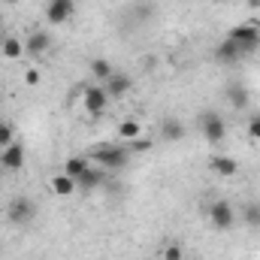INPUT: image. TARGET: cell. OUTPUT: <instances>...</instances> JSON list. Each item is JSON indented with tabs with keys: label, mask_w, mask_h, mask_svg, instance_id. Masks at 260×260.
Listing matches in <instances>:
<instances>
[{
	"label": "cell",
	"mask_w": 260,
	"mask_h": 260,
	"mask_svg": "<svg viewBox=\"0 0 260 260\" xmlns=\"http://www.w3.org/2000/svg\"><path fill=\"white\" fill-rule=\"evenodd\" d=\"M91 157L103 167V170H109V173H115V170H121L124 164L130 160V148L127 145H97V148H91Z\"/></svg>",
	"instance_id": "6da1fadb"
},
{
	"label": "cell",
	"mask_w": 260,
	"mask_h": 260,
	"mask_svg": "<svg viewBox=\"0 0 260 260\" xmlns=\"http://www.w3.org/2000/svg\"><path fill=\"white\" fill-rule=\"evenodd\" d=\"M209 224H212V230H218V233L233 230V227H236V209H233V203H230V200H215V203L209 206Z\"/></svg>",
	"instance_id": "7a4b0ae2"
},
{
	"label": "cell",
	"mask_w": 260,
	"mask_h": 260,
	"mask_svg": "<svg viewBox=\"0 0 260 260\" xmlns=\"http://www.w3.org/2000/svg\"><path fill=\"white\" fill-rule=\"evenodd\" d=\"M227 40H233L242 49V55L248 58V55H254L260 49V27L257 24H236V27L227 30Z\"/></svg>",
	"instance_id": "3957f363"
},
{
	"label": "cell",
	"mask_w": 260,
	"mask_h": 260,
	"mask_svg": "<svg viewBox=\"0 0 260 260\" xmlns=\"http://www.w3.org/2000/svg\"><path fill=\"white\" fill-rule=\"evenodd\" d=\"M200 133H203V139L209 142V145H221L224 139H227V121L218 115V112H203L200 115Z\"/></svg>",
	"instance_id": "277c9868"
},
{
	"label": "cell",
	"mask_w": 260,
	"mask_h": 260,
	"mask_svg": "<svg viewBox=\"0 0 260 260\" xmlns=\"http://www.w3.org/2000/svg\"><path fill=\"white\" fill-rule=\"evenodd\" d=\"M106 106H109V94H106L103 85H82V109H85L91 118L103 115Z\"/></svg>",
	"instance_id": "5b68a950"
},
{
	"label": "cell",
	"mask_w": 260,
	"mask_h": 260,
	"mask_svg": "<svg viewBox=\"0 0 260 260\" xmlns=\"http://www.w3.org/2000/svg\"><path fill=\"white\" fill-rule=\"evenodd\" d=\"M34 218H37V206H34V200H27V197H15V200L9 203V209H6V221L15 224V227H27Z\"/></svg>",
	"instance_id": "8992f818"
},
{
	"label": "cell",
	"mask_w": 260,
	"mask_h": 260,
	"mask_svg": "<svg viewBox=\"0 0 260 260\" xmlns=\"http://www.w3.org/2000/svg\"><path fill=\"white\" fill-rule=\"evenodd\" d=\"M73 12H76V0H49V6H46V18L55 27L67 24L73 18Z\"/></svg>",
	"instance_id": "52a82bcc"
},
{
	"label": "cell",
	"mask_w": 260,
	"mask_h": 260,
	"mask_svg": "<svg viewBox=\"0 0 260 260\" xmlns=\"http://www.w3.org/2000/svg\"><path fill=\"white\" fill-rule=\"evenodd\" d=\"M224 100H227V106L230 109H236V112H242V109H248L251 106V91L245 88V85H227L224 88Z\"/></svg>",
	"instance_id": "ba28073f"
},
{
	"label": "cell",
	"mask_w": 260,
	"mask_h": 260,
	"mask_svg": "<svg viewBox=\"0 0 260 260\" xmlns=\"http://www.w3.org/2000/svg\"><path fill=\"white\" fill-rule=\"evenodd\" d=\"M0 167L9 170V173L21 170V167H24V145H21V142H9V145L0 151Z\"/></svg>",
	"instance_id": "9c48e42d"
},
{
	"label": "cell",
	"mask_w": 260,
	"mask_h": 260,
	"mask_svg": "<svg viewBox=\"0 0 260 260\" xmlns=\"http://www.w3.org/2000/svg\"><path fill=\"white\" fill-rule=\"evenodd\" d=\"M52 49V34L49 30H34L30 37H27V43H24V52L30 55V58H40V55H46Z\"/></svg>",
	"instance_id": "30bf717a"
},
{
	"label": "cell",
	"mask_w": 260,
	"mask_h": 260,
	"mask_svg": "<svg viewBox=\"0 0 260 260\" xmlns=\"http://www.w3.org/2000/svg\"><path fill=\"white\" fill-rule=\"evenodd\" d=\"M103 88H106V94H109V100H118V97H124L130 94V88H133V82H130L127 73H112L106 82H103Z\"/></svg>",
	"instance_id": "8fae6325"
},
{
	"label": "cell",
	"mask_w": 260,
	"mask_h": 260,
	"mask_svg": "<svg viewBox=\"0 0 260 260\" xmlns=\"http://www.w3.org/2000/svg\"><path fill=\"white\" fill-rule=\"evenodd\" d=\"M106 179H109V170H103V167H88L85 173H82V179L76 182L82 191H94V188H100V185H106Z\"/></svg>",
	"instance_id": "7c38bea8"
},
{
	"label": "cell",
	"mask_w": 260,
	"mask_h": 260,
	"mask_svg": "<svg viewBox=\"0 0 260 260\" xmlns=\"http://www.w3.org/2000/svg\"><path fill=\"white\" fill-rule=\"evenodd\" d=\"M215 58H218L221 64H236V61H242L245 55H242V49H239L233 40H227V37H224V40L218 43V49H215Z\"/></svg>",
	"instance_id": "4fadbf2b"
},
{
	"label": "cell",
	"mask_w": 260,
	"mask_h": 260,
	"mask_svg": "<svg viewBox=\"0 0 260 260\" xmlns=\"http://www.w3.org/2000/svg\"><path fill=\"white\" fill-rule=\"evenodd\" d=\"M209 167H212V173H218L221 179H233V176L239 173V164H236L233 157H227V154H215Z\"/></svg>",
	"instance_id": "5bb4252c"
},
{
	"label": "cell",
	"mask_w": 260,
	"mask_h": 260,
	"mask_svg": "<svg viewBox=\"0 0 260 260\" xmlns=\"http://www.w3.org/2000/svg\"><path fill=\"white\" fill-rule=\"evenodd\" d=\"M52 194H58V197H73L76 191H79V185H76V179H70L67 173H58L55 179H52Z\"/></svg>",
	"instance_id": "9a60e30c"
},
{
	"label": "cell",
	"mask_w": 260,
	"mask_h": 260,
	"mask_svg": "<svg viewBox=\"0 0 260 260\" xmlns=\"http://www.w3.org/2000/svg\"><path fill=\"white\" fill-rule=\"evenodd\" d=\"M88 167H91V160H88L85 154H73V157H67L64 160V173L70 176V179H76V182L82 179V173H85Z\"/></svg>",
	"instance_id": "2e32d148"
},
{
	"label": "cell",
	"mask_w": 260,
	"mask_h": 260,
	"mask_svg": "<svg viewBox=\"0 0 260 260\" xmlns=\"http://www.w3.org/2000/svg\"><path fill=\"white\" fill-rule=\"evenodd\" d=\"M112 73H115V67L109 64V58H94V61H91V76H94L97 85H103Z\"/></svg>",
	"instance_id": "e0dca14e"
},
{
	"label": "cell",
	"mask_w": 260,
	"mask_h": 260,
	"mask_svg": "<svg viewBox=\"0 0 260 260\" xmlns=\"http://www.w3.org/2000/svg\"><path fill=\"white\" fill-rule=\"evenodd\" d=\"M242 221H245V227L260 230V200H248L242 206Z\"/></svg>",
	"instance_id": "ac0fdd59"
},
{
	"label": "cell",
	"mask_w": 260,
	"mask_h": 260,
	"mask_svg": "<svg viewBox=\"0 0 260 260\" xmlns=\"http://www.w3.org/2000/svg\"><path fill=\"white\" fill-rule=\"evenodd\" d=\"M185 124L182 121H176V118H167L164 124H160V136L164 139H170V142H176V139H185Z\"/></svg>",
	"instance_id": "d6986e66"
},
{
	"label": "cell",
	"mask_w": 260,
	"mask_h": 260,
	"mask_svg": "<svg viewBox=\"0 0 260 260\" xmlns=\"http://www.w3.org/2000/svg\"><path fill=\"white\" fill-rule=\"evenodd\" d=\"M118 136H121L124 142H133V139L142 136V124H139L136 118H124V121H118Z\"/></svg>",
	"instance_id": "ffe728a7"
},
{
	"label": "cell",
	"mask_w": 260,
	"mask_h": 260,
	"mask_svg": "<svg viewBox=\"0 0 260 260\" xmlns=\"http://www.w3.org/2000/svg\"><path fill=\"white\" fill-rule=\"evenodd\" d=\"M0 52H3V58L15 61V58H21V55H24V43H21V40H15V37H6Z\"/></svg>",
	"instance_id": "44dd1931"
},
{
	"label": "cell",
	"mask_w": 260,
	"mask_h": 260,
	"mask_svg": "<svg viewBox=\"0 0 260 260\" xmlns=\"http://www.w3.org/2000/svg\"><path fill=\"white\" fill-rule=\"evenodd\" d=\"M9 142H15V127H12L9 121H0V151H3Z\"/></svg>",
	"instance_id": "7402d4cb"
},
{
	"label": "cell",
	"mask_w": 260,
	"mask_h": 260,
	"mask_svg": "<svg viewBox=\"0 0 260 260\" xmlns=\"http://www.w3.org/2000/svg\"><path fill=\"white\" fill-rule=\"evenodd\" d=\"M40 82H43V73H40L37 67H30V70L24 73V85H30V88H37Z\"/></svg>",
	"instance_id": "603a6c76"
},
{
	"label": "cell",
	"mask_w": 260,
	"mask_h": 260,
	"mask_svg": "<svg viewBox=\"0 0 260 260\" xmlns=\"http://www.w3.org/2000/svg\"><path fill=\"white\" fill-rule=\"evenodd\" d=\"M164 260H185L182 245H167V248H164Z\"/></svg>",
	"instance_id": "cb8c5ba5"
},
{
	"label": "cell",
	"mask_w": 260,
	"mask_h": 260,
	"mask_svg": "<svg viewBox=\"0 0 260 260\" xmlns=\"http://www.w3.org/2000/svg\"><path fill=\"white\" fill-rule=\"evenodd\" d=\"M248 136H251V139H260V112H254V115L248 118Z\"/></svg>",
	"instance_id": "d4e9b609"
},
{
	"label": "cell",
	"mask_w": 260,
	"mask_h": 260,
	"mask_svg": "<svg viewBox=\"0 0 260 260\" xmlns=\"http://www.w3.org/2000/svg\"><path fill=\"white\" fill-rule=\"evenodd\" d=\"M3 3H18V0H3Z\"/></svg>",
	"instance_id": "484cf974"
},
{
	"label": "cell",
	"mask_w": 260,
	"mask_h": 260,
	"mask_svg": "<svg viewBox=\"0 0 260 260\" xmlns=\"http://www.w3.org/2000/svg\"><path fill=\"white\" fill-rule=\"evenodd\" d=\"M0 103H3V91H0Z\"/></svg>",
	"instance_id": "4316f807"
}]
</instances>
